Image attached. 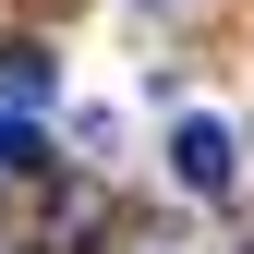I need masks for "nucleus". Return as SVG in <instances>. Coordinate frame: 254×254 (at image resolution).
Listing matches in <instances>:
<instances>
[{"instance_id": "1", "label": "nucleus", "mask_w": 254, "mask_h": 254, "mask_svg": "<svg viewBox=\"0 0 254 254\" xmlns=\"http://www.w3.org/2000/svg\"><path fill=\"white\" fill-rule=\"evenodd\" d=\"M170 170H182V194H230V182H242V145H230V121L182 109V121H170Z\"/></svg>"}, {"instance_id": "2", "label": "nucleus", "mask_w": 254, "mask_h": 254, "mask_svg": "<svg viewBox=\"0 0 254 254\" xmlns=\"http://www.w3.org/2000/svg\"><path fill=\"white\" fill-rule=\"evenodd\" d=\"M0 97H12V109H37V97H49V49H37V37L0 49Z\"/></svg>"}, {"instance_id": "3", "label": "nucleus", "mask_w": 254, "mask_h": 254, "mask_svg": "<svg viewBox=\"0 0 254 254\" xmlns=\"http://www.w3.org/2000/svg\"><path fill=\"white\" fill-rule=\"evenodd\" d=\"M0 170H49V133H37L24 109H0Z\"/></svg>"}, {"instance_id": "4", "label": "nucleus", "mask_w": 254, "mask_h": 254, "mask_svg": "<svg viewBox=\"0 0 254 254\" xmlns=\"http://www.w3.org/2000/svg\"><path fill=\"white\" fill-rule=\"evenodd\" d=\"M97 218H109L97 194H61V206H49V242H61V254H85V230H97Z\"/></svg>"}]
</instances>
